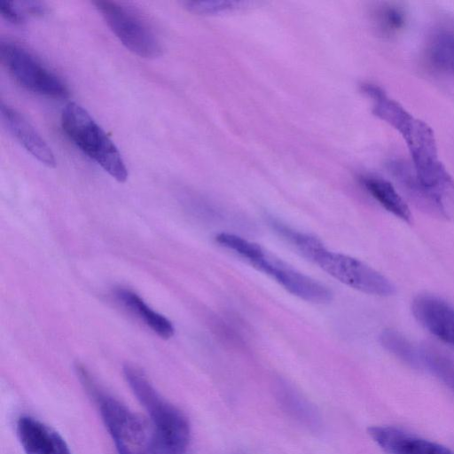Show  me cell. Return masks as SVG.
<instances>
[{
	"label": "cell",
	"mask_w": 454,
	"mask_h": 454,
	"mask_svg": "<svg viewBox=\"0 0 454 454\" xmlns=\"http://www.w3.org/2000/svg\"><path fill=\"white\" fill-rule=\"evenodd\" d=\"M362 91L372 100V113L393 127L406 143L415 173L408 197L427 214L445 220L453 218L454 179L439 160L432 128L380 87L364 83Z\"/></svg>",
	"instance_id": "obj_1"
},
{
	"label": "cell",
	"mask_w": 454,
	"mask_h": 454,
	"mask_svg": "<svg viewBox=\"0 0 454 454\" xmlns=\"http://www.w3.org/2000/svg\"><path fill=\"white\" fill-rule=\"evenodd\" d=\"M77 375L98 406L117 454H165L150 420L106 393L85 367H81Z\"/></svg>",
	"instance_id": "obj_2"
},
{
	"label": "cell",
	"mask_w": 454,
	"mask_h": 454,
	"mask_svg": "<svg viewBox=\"0 0 454 454\" xmlns=\"http://www.w3.org/2000/svg\"><path fill=\"white\" fill-rule=\"evenodd\" d=\"M123 373L131 391L146 411L160 441L176 454H186L191 438L186 416L167 401L139 369L126 364Z\"/></svg>",
	"instance_id": "obj_3"
},
{
	"label": "cell",
	"mask_w": 454,
	"mask_h": 454,
	"mask_svg": "<svg viewBox=\"0 0 454 454\" xmlns=\"http://www.w3.org/2000/svg\"><path fill=\"white\" fill-rule=\"evenodd\" d=\"M67 137L89 158L118 182H125L128 168L116 145L82 106L69 102L62 110Z\"/></svg>",
	"instance_id": "obj_4"
},
{
	"label": "cell",
	"mask_w": 454,
	"mask_h": 454,
	"mask_svg": "<svg viewBox=\"0 0 454 454\" xmlns=\"http://www.w3.org/2000/svg\"><path fill=\"white\" fill-rule=\"evenodd\" d=\"M112 32L130 51L142 58H157L162 46L149 24L134 10L114 1L93 3Z\"/></svg>",
	"instance_id": "obj_5"
},
{
	"label": "cell",
	"mask_w": 454,
	"mask_h": 454,
	"mask_svg": "<svg viewBox=\"0 0 454 454\" xmlns=\"http://www.w3.org/2000/svg\"><path fill=\"white\" fill-rule=\"evenodd\" d=\"M310 261L344 285L364 294L391 296L395 293L393 283L364 262L351 256L318 248Z\"/></svg>",
	"instance_id": "obj_6"
},
{
	"label": "cell",
	"mask_w": 454,
	"mask_h": 454,
	"mask_svg": "<svg viewBox=\"0 0 454 454\" xmlns=\"http://www.w3.org/2000/svg\"><path fill=\"white\" fill-rule=\"evenodd\" d=\"M0 55L10 74L23 88L54 98H66L69 96V90L60 77L23 47L2 42Z\"/></svg>",
	"instance_id": "obj_7"
},
{
	"label": "cell",
	"mask_w": 454,
	"mask_h": 454,
	"mask_svg": "<svg viewBox=\"0 0 454 454\" xmlns=\"http://www.w3.org/2000/svg\"><path fill=\"white\" fill-rule=\"evenodd\" d=\"M251 265L270 276L290 294L306 301L325 303L332 300L333 294L327 286L266 252Z\"/></svg>",
	"instance_id": "obj_8"
},
{
	"label": "cell",
	"mask_w": 454,
	"mask_h": 454,
	"mask_svg": "<svg viewBox=\"0 0 454 454\" xmlns=\"http://www.w3.org/2000/svg\"><path fill=\"white\" fill-rule=\"evenodd\" d=\"M418 323L441 342L454 348V307L434 294H419L411 304Z\"/></svg>",
	"instance_id": "obj_9"
},
{
	"label": "cell",
	"mask_w": 454,
	"mask_h": 454,
	"mask_svg": "<svg viewBox=\"0 0 454 454\" xmlns=\"http://www.w3.org/2000/svg\"><path fill=\"white\" fill-rule=\"evenodd\" d=\"M372 441L386 454H454L449 448L391 426L367 429Z\"/></svg>",
	"instance_id": "obj_10"
},
{
	"label": "cell",
	"mask_w": 454,
	"mask_h": 454,
	"mask_svg": "<svg viewBox=\"0 0 454 454\" xmlns=\"http://www.w3.org/2000/svg\"><path fill=\"white\" fill-rule=\"evenodd\" d=\"M16 432L25 454H72L55 429L29 415L19 418Z\"/></svg>",
	"instance_id": "obj_11"
},
{
	"label": "cell",
	"mask_w": 454,
	"mask_h": 454,
	"mask_svg": "<svg viewBox=\"0 0 454 454\" xmlns=\"http://www.w3.org/2000/svg\"><path fill=\"white\" fill-rule=\"evenodd\" d=\"M1 116L9 132L34 158L47 167H55L56 160L51 149L19 112L2 102Z\"/></svg>",
	"instance_id": "obj_12"
},
{
	"label": "cell",
	"mask_w": 454,
	"mask_h": 454,
	"mask_svg": "<svg viewBox=\"0 0 454 454\" xmlns=\"http://www.w3.org/2000/svg\"><path fill=\"white\" fill-rule=\"evenodd\" d=\"M360 182L368 193L387 211L410 223L411 213L403 197L387 180L376 176H363Z\"/></svg>",
	"instance_id": "obj_13"
},
{
	"label": "cell",
	"mask_w": 454,
	"mask_h": 454,
	"mask_svg": "<svg viewBox=\"0 0 454 454\" xmlns=\"http://www.w3.org/2000/svg\"><path fill=\"white\" fill-rule=\"evenodd\" d=\"M114 294L125 308L139 317L160 337L168 339L173 336L175 329L171 322L148 307L138 294L125 288L117 289Z\"/></svg>",
	"instance_id": "obj_14"
},
{
	"label": "cell",
	"mask_w": 454,
	"mask_h": 454,
	"mask_svg": "<svg viewBox=\"0 0 454 454\" xmlns=\"http://www.w3.org/2000/svg\"><path fill=\"white\" fill-rule=\"evenodd\" d=\"M419 370L438 379L454 393V356L431 346L419 345Z\"/></svg>",
	"instance_id": "obj_15"
},
{
	"label": "cell",
	"mask_w": 454,
	"mask_h": 454,
	"mask_svg": "<svg viewBox=\"0 0 454 454\" xmlns=\"http://www.w3.org/2000/svg\"><path fill=\"white\" fill-rule=\"evenodd\" d=\"M427 56L435 69L454 76V29L436 30L428 41Z\"/></svg>",
	"instance_id": "obj_16"
},
{
	"label": "cell",
	"mask_w": 454,
	"mask_h": 454,
	"mask_svg": "<svg viewBox=\"0 0 454 454\" xmlns=\"http://www.w3.org/2000/svg\"><path fill=\"white\" fill-rule=\"evenodd\" d=\"M381 346L407 365L419 370V345L394 329H385L380 334Z\"/></svg>",
	"instance_id": "obj_17"
},
{
	"label": "cell",
	"mask_w": 454,
	"mask_h": 454,
	"mask_svg": "<svg viewBox=\"0 0 454 454\" xmlns=\"http://www.w3.org/2000/svg\"><path fill=\"white\" fill-rule=\"evenodd\" d=\"M269 223L282 239L309 260L316 250L324 246L316 237L296 231L278 220L270 218Z\"/></svg>",
	"instance_id": "obj_18"
},
{
	"label": "cell",
	"mask_w": 454,
	"mask_h": 454,
	"mask_svg": "<svg viewBox=\"0 0 454 454\" xmlns=\"http://www.w3.org/2000/svg\"><path fill=\"white\" fill-rule=\"evenodd\" d=\"M375 22L383 35L395 36L405 27L407 14L404 8L398 4H384L376 10Z\"/></svg>",
	"instance_id": "obj_19"
},
{
	"label": "cell",
	"mask_w": 454,
	"mask_h": 454,
	"mask_svg": "<svg viewBox=\"0 0 454 454\" xmlns=\"http://www.w3.org/2000/svg\"><path fill=\"white\" fill-rule=\"evenodd\" d=\"M215 241L220 246L237 254L250 264L265 254V250L258 244L234 234L219 233L215 237Z\"/></svg>",
	"instance_id": "obj_20"
},
{
	"label": "cell",
	"mask_w": 454,
	"mask_h": 454,
	"mask_svg": "<svg viewBox=\"0 0 454 454\" xmlns=\"http://www.w3.org/2000/svg\"><path fill=\"white\" fill-rule=\"evenodd\" d=\"M185 8L200 15H212L237 9L241 3L230 0L186 1Z\"/></svg>",
	"instance_id": "obj_21"
},
{
	"label": "cell",
	"mask_w": 454,
	"mask_h": 454,
	"mask_svg": "<svg viewBox=\"0 0 454 454\" xmlns=\"http://www.w3.org/2000/svg\"><path fill=\"white\" fill-rule=\"evenodd\" d=\"M285 405L288 406L291 412H295L294 415H299L300 419H304L309 421V424H317V416L315 411L311 410L309 403L303 401L301 396L293 391L288 392V388L284 392Z\"/></svg>",
	"instance_id": "obj_22"
},
{
	"label": "cell",
	"mask_w": 454,
	"mask_h": 454,
	"mask_svg": "<svg viewBox=\"0 0 454 454\" xmlns=\"http://www.w3.org/2000/svg\"><path fill=\"white\" fill-rule=\"evenodd\" d=\"M0 13L6 20L14 25H22L25 22V15L13 2L1 1Z\"/></svg>",
	"instance_id": "obj_23"
}]
</instances>
